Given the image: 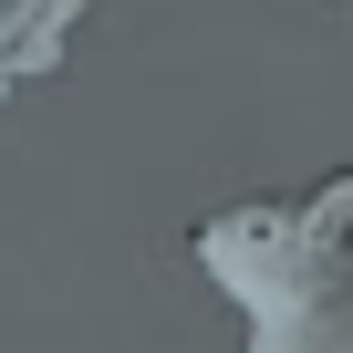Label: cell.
I'll return each mask as SVG.
<instances>
[{
  "instance_id": "obj_1",
  "label": "cell",
  "mask_w": 353,
  "mask_h": 353,
  "mask_svg": "<svg viewBox=\"0 0 353 353\" xmlns=\"http://www.w3.org/2000/svg\"><path fill=\"white\" fill-rule=\"evenodd\" d=\"M198 260L250 312V353H353V176L291 208H219Z\"/></svg>"
},
{
  "instance_id": "obj_2",
  "label": "cell",
  "mask_w": 353,
  "mask_h": 353,
  "mask_svg": "<svg viewBox=\"0 0 353 353\" xmlns=\"http://www.w3.org/2000/svg\"><path fill=\"white\" fill-rule=\"evenodd\" d=\"M73 21H83V0H0V94L42 83V73L63 63Z\"/></svg>"
}]
</instances>
